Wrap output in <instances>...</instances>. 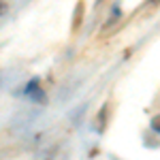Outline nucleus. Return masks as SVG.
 <instances>
[{
    "label": "nucleus",
    "mask_w": 160,
    "mask_h": 160,
    "mask_svg": "<svg viewBox=\"0 0 160 160\" xmlns=\"http://www.w3.org/2000/svg\"><path fill=\"white\" fill-rule=\"evenodd\" d=\"M26 94L30 96V100H34V102H38V105H43V102H45V92L41 90V86H38L37 79H34V81H30V83L26 86Z\"/></svg>",
    "instance_id": "nucleus-1"
},
{
    "label": "nucleus",
    "mask_w": 160,
    "mask_h": 160,
    "mask_svg": "<svg viewBox=\"0 0 160 160\" xmlns=\"http://www.w3.org/2000/svg\"><path fill=\"white\" fill-rule=\"evenodd\" d=\"M152 130H156V132H160V113L152 120Z\"/></svg>",
    "instance_id": "nucleus-4"
},
{
    "label": "nucleus",
    "mask_w": 160,
    "mask_h": 160,
    "mask_svg": "<svg viewBox=\"0 0 160 160\" xmlns=\"http://www.w3.org/2000/svg\"><path fill=\"white\" fill-rule=\"evenodd\" d=\"M4 13H7V2L0 0V15H4Z\"/></svg>",
    "instance_id": "nucleus-5"
},
{
    "label": "nucleus",
    "mask_w": 160,
    "mask_h": 160,
    "mask_svg": "<svg viewBox=\"0 0 160 160\" xmlns=\"http://www.w3.org/2000/svg\"><path fill=\"white\" fill-rule=\"evenodd\" d=\"M81 19H83V2H77V7H75V15H73V30L79 28Z\"/></svg>",
    "instance_id": "nucleus-2"
},
{
    "label": "nucleus",
    "mask_w": 160,
    "mask_h": 160,
    "mask_svg": "<svg viewBox=\"0 0 160 160\" xmlns=\"http://www.w3.org/2000/svg\"><path fill=\"white\" fill-rule=\"evenodd\" d=\"M105 115H107V105L100 109V115H98V130H102V128H105Z\"/></svg>",
    "instance_id": "nucleus-3"
},
{
    "label": "nucleus",
    "mask_w": 160,
    "mask_h": 160,
    "mask_svg": "<svg viewBox=\"0 0 160 160\" xmlns=\"http://www.w3.org/2000/svg\"><path fill=\"white\" fill-rule=\"evenodd\" d=\"M152 2H160V0H152Z\"/></svg>",
    "instance_id": "nucleus-6"
}]
</instances>
